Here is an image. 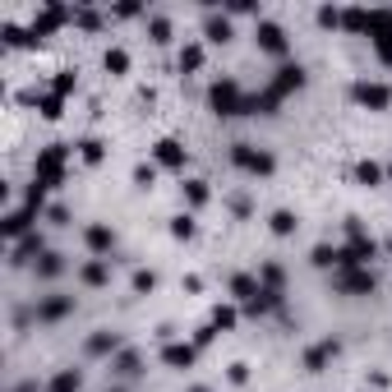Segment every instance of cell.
I'll return each mask as SVG.
<instances>
[{
    "instance_id": "cell-30",
    "label": "cell",
    "mask_w": 392,
    "mask_h": 392,
    "mask_svg": "<svg viewBox=\"0 0 392 392\" xmlns=\"http://www.w3.org/2000/svg\"><path fill=\"white\" fill-rule=\"evenodd\" d=\"M171 235H180V240H190V235H194V222H190V217H176V222H171Z\"/></svg>"
},
{
    "instance_id": "cell-25",
    "label": "cell",
    "mask_w": 392,
    "mask_h": 392,
    "mask_svg": "<svg viewBox=\"0 0 392 392\" xmlns=\"http://www.w3.org/2000/svg\"><path fill=\"white\" fill-rule=\"evenodd\" d=\"M185 199H190L194 208H199V203H208V185H203V180H185Z\"/></svg>"
},
{
    "instance_id": "cell-22",
    "label": "cell",
    "mask_w": 392,
    "mask_h": 392,
    "mask_svg": "<svg viewBox=\"0 0 392 392\" xmlns=\"http://www.w3.org/2000/svg\"><path fill=\"white\" fill-rule=\"evenodd\" d=\"M102 65L111 69V74H125V69H130V56H125L120 46H111V51H106V56H102Z\"/></svg>"
},
{
    "instance_id": "cell-4",
    "label": "cell",
    "mask_w": 392,
    "mask_h": 392,
    "mask_svg": "<svg viewBox=\"0 0 392 392\" xmlns=\"http://www.w3.org/2000/svg\"><path fill=\"white\" fill-rule=\"evenodd\" d=\"M351 97H356L360 106H370V111H383V106L392 102V88H388V83H356Z\"/></svg>"
},
{
    "instance_id": "cell-34",
    "label": "cell",
    "mask_w": 392,
    "mask_h": 392,
    "mask_svg": "<svg viewBox=\"0 0 392 392\" xmlns=\"http://www.w3.org/2000/svg\"><path fill=\"white\" fill-rule=\"evenodd\" d=\"M190 392H208V388H190Z\"/></svg>"
},
{
    "instance_id": "cell-32",
    "label": "cell",
    "mask_w": 392,
    "mask_h": 392,
    "mask_svg": "<svg viewBox=\"0 0 392 392\" xmlns=\"http://www.w3.org/2000/svg\"><path fill=\"white\" fill-rule=\"evenodd\" d=\"M134 180H139V185H153V180H157V167H139Z\"/></svg>"
},
{
    "instance_id": "cell-5",
    "label": "cell",
    "mask_w": 392,
    "mask_h": 392,
    "mask_svg": "<svg viewBox=\"0 0 392 392\" xmlns=\"http://www.w3.org/2000/svg\"><path fill=\"white\" fill-rule=\"evenodd\" d=\"M337 286L351 291V295H370L374 291V272L370 268H342L337 272Z\"/></svg>"
},
{
    "instance_id": "cell-12",
    "label": "cell",
    "mask_w": 392,
    "mask_h": 392,
    "mask_svg": "<svg viewBox=\"0 0 392 392\" xmlns=\"http://www.w3.org/2000/svg\"><path fill=\"white\" fill-rule=\"evenodd\" d=\"M33 254H42V235H37V231H28V235H23V240H19V245L10 249V263H14V268H19V263H28V258H33Z\"/></svg>"
},
{
    "instance_id": "cell-13",
    "label": "cell",
    "mask_w": 392,
    "mask_h": 392,
    "mask_svg": "<svg viewBox=\"0 0 392 392\" xmlns=\"http://www.w3.org/2000/svg\"><path fill=\"white\" fill-rule=\"evenodd\" d=\"M83 351H88V356H115V351H120V337L115 332H92Z\"/></svg>"
},
{
    "instance_id": "cell-27",
    "label": "cell",
    "mask_w": 392,
    "mask_h": 392,
    "mask_svg": "<svg viewBox=\"0 0 392 392\" xmlns=\"http://www.w3.org/2000/svg\"><path fill=\"white\" fill-rule=\"evenodd\" d=\"M78 157H83V162H102V139H83V144H78Z\"/></svg>"
},
{
    "instance_id": "cell-26",
    "label": "cell",
    "mask_w": 392,
    "mask_h": 392,
    "mask_svg": "<svg viewBox=\"0 0 392 392\" xmlns=\"http://www.w3.org/2000/svg\"><path fill=\"white\" fill-rule=\"evenodd\" d=\"M203 65V46H185V51H180V69H199Z\"/></svg>"
},
{
    "instance_id": "cell-18",
    "label": "cell",
    "mask_w": 392,
    "mask_h": 392,
    "mask_svg": "<svg viewBox=\"0 0 392 392\" xmlns=\"http://www.w3.org/2000/svg\"><path fill=\"white\" fill-rule=\"evenodd\" d=\"M356 180L374 190V185H383V167H379V162H360V167H356Z\"/></svg>"
},
{
    "instance_id": "cell-28",
    "label": "cell",
    "mask_w": 392,
    "mask_h": 392,
    "mask_svg": "<svg viewBox=\"0 0 392 392\" xmlns=\"http://www.w3.org/2000/svg\"><path fill=\"white\" fill-rule=\"evenodd\" d=\"M213 328H235V309L231 304H217L213 309Z\"/></svg>"
},
{
    "instance_id": "cell-19",
    "label": "cell",
    "mask_w": 392,
    "mask_h": 392,
    "mask_svg": "<svg viewBox=\"0 0 392 392\" xmlns=\"http://www.w3.org/2000/svg\"><path fill=\"white\" fill-rule=\"evenodd\" d=\"M60 272H65V258L60 254H42L37 258V277H60Z\"/></svg>"
},
{
    "instance_id": "cell-23",
    "label": "cell",
    "mask_w": 392,
    "mask_h": 392,
    "mask_svg": "<svg viewBox=\"0 0 392 392\" xmlns=\"http://www.w3.org/2000/svg\"><path fill=\"white\" fill-rule=\"evenodd\" d=\"M148 33H153V42L167 46V42H171V23L162 19V14H153V19H148Z\"/></svg>"
},
{
    "instance_id": "cell-21",
    "label": "cell",
    "mask_w": 392,
    "mask_h": 392,
    "mask_svg": "<svg viewBox=\"0 0 392 392\" xmlns=\"http://www.w3.org/2000/svg\"><path fill=\"white\" fill-rule=\"evenodd\" d=\"M231 37V19H217V14H208V42H226Z\"/></svg>"
},
{
    "instance_id": "cell-17",
    "label": "cell",
    "mask_w": 392,
    "mask_h": 392,
    "mask_svg": "<svg viewBox=\"0 0 392 392\" xmlns=\"http://www.w3.org/2000/svg\"><path fill=\"white\" fill-rule=\"evenodd\" d=\"M88 245L97 249V254H111V249H115V235L106 231V226H88Z\"/></svg>"
},
{
    "instance_id": "cell-35",
    "label": "cell",
    "mask_w": 392,
    "mask_h": 392,
    "mask_svg": "<svg viewBox=\"0 0 392 392\" xmlns=\"http://www.w3.org/2000/svg\"><path fill=\"white\" fill-rule=\"evenodd\" d=\"M388 180H392V162H388Z\"/></svg>"
},
{
    "instance_id": "cell-15",
    "label": "cell",
    "mask_w": 392,
    "mask_h": 392,
    "mask_svg": "<svg viewBox=\"0 0 392 392\" xmlns=\"http://www.w3.org/2000/svg\"><path fill=\"white\" fill-rule=\"evenodd\" d=\"M78 277L88 281V286H106V281H111V268H106L102 258H92V263H83V268H78Z\"/></svg>"
},
{
    "instance_id": "cell-20",
    "label": "cell",
    "mask_w": 392,
    "mask_h": 392,
    "mask_svg": "<svg viewBox=\"0 0 392 392\" xmlns=\"http://www.w3.org/2000/svg\"><path fill=\"white\" fill-rule=\"evenodd\" d=\"M37 106H42L46 120H60V106H65V102H60V92H42V97H37Z\"/></svg>"
},
{
    "instance_id": "cell-8",
    "label": "cell",
    "mask_w": 392,
    "mask_h": 392,
    "mask_svg": "<svg viewBox=\"0 0 392 392\" xmlns=\"http://www.w3.org/2000/svg\"><path fill=\"white\" fill-rule=\"evenodd\" d=\"M153 157H157V167H171V171L185 167V148H180L176 139H162V144L153 148Z\"/></svg>"
},
{
    "instance_id": "cell-3",
    "label": "cell",
    "mask_w": 392,
    "mask_h": 392,
    "mask_svg": "<svg viewBox=\"0 0 392 392\" xmlns=\"http://www.w3.org/2000/svg\"><path fill=\"white\" fill-rule=\"evenodd\" d=\"M213 106L222 115H245L249 111V97L240 92V83L235 78H222V83H213Z\"/></svg>"
},
{
    "instance_id": "cell-31",
    "label": "cell",
    "mask_w": 392,
    "mask_h": 392,
    "mask_svg": "<svg viewBox=\"0 0 392 392\" xmlns=\"http://www.w3.org/2000/svg\"><path fill=\"white\" fill-rule=\"evenodd\" d=\"M153 286H157V277H153V272H134V291H139V295H144V291H153Z\"/></svg>"
},
{
    "instance_id": "cell-10",
    "label": "cell",
    "mask_w": 392,
    "mask_h": 392,
    "mask_svg": "<svg viewBox=\"0 0 392 392\" xmlns=\"http://www.w3.org/2000/svg\"><path fill=\"white\" fill-rule=\"evenodd\" d=\"M258 46L272 51V56H286V33H281L277 23H258Z\"/></svg>"
},
{
    "instance_id": "cell-14",
    "label": "cell",
    "mask_w": 392,
    "mask_h": 392,
    "mask_svg": "<svg viewBox=\"0 0 392 392\" xmlns=\"http://www.w3.org/2000/svg\"><path fill=\"white\" fill-rule=\"evenodd\" d=\"M111 370L120 374V379H134V374L144 370V356H139V351H120V356L111 360Z\"/></svg>"
},
{
    "instance_id": "cell-2",
    "label": "cell",
    "mask_w": 392,
    "mask_h": 392,
    "mask_svg": "<svg viewBox=\"0 0 392 392\" xmlns=\"http://www.w3.org/2000/svg\"><path fill=\"white\" fill-rule=\"evenodd\" d=\"M231 162L240 171H249V176H272V153H263V148H254V144H235L231 148Z\"/></svg>"
},
{
    "instance_id": "cell-1",
    "label": "cell",
    "mask_w": 392,
    "mask_h": 392,
    "mask_svg": "<svg viewBox=\"0 0 392 392\" xmlns=\"http://www.w3.org/2000/svg\"><path fill=\"white\" fill-rule=\"evenodd\" d=\"M65 167H69V148H65V144H51V148H42V153H37L33 180L51 190V185H60V180H65Z\"/></svg>"
},
{
    "instance_id": "cell-11",
    "label": "cell",
    "mask_w": 392,
    "mask_h": 392,
    "mask_svg": "<svg viewBox=\"0 0 392 392\" xmlns=\"http://www.w3.org/2000/svg\"><path fill=\"white\" fill-rule=\"evenodd\" d=\"M332 356H337V342L328 337V342H318V346H309V351H304V370H309V374H318Z\"/></svg>"
},
{
    "instance_id": "cell-6",
    "label": "cell",
    "mask_w": 392,
    "mask_h": 392,
    "mask_svg": "<svg viewBox=\"0 0 392 392\" xmlns=\"http://www.w3.org/2000/svg\"><path fill=\"white\" fill-rule=\"evenodd\" d=\"M69 309H74L69 295H46V300H37V323H60Z\"/></svg>"
},
{
    "instance_id": "cell-16",
    "label": "cell",
    "mask_w": 392,
    "mask_h": 392,
    "mask_svg": "<svg viewBox=\"0 0 392 392\" xmlns=\"http://www.w3.org/2000/svg\"><path fill=\"white\" fill-rule=\"evenodd\" d=\"M78 383H83V374H78V370H60L56 379L46 383V392H78Z\"/></svg>"
},
{
    "instance_id": "cell-36",
    "label": "cell",
    "mask_w": 392,
    "mask_h": 392,
    "mask_svg": "<svg viewBox=\"0 0 392 392\" xmlns=\"http://www.w3.org/2000/svg\"><path fill=\"white\" fill-rule=\"evenodd\" d=\"M111 392H125V388H111Z\"/></svg>"
},
{
    "instance_id": "cell-29",
    "label": "cell",
    "mask_w": 392,
    "mask_h": 392,
    "mask_svg": "<svg viewBox=\"0 0 392 392\" xmlns=\"http://www.w3.org/2000/svg\"><path fill=\"white\" fill-rule=\"evenodd\" d=\"M74 83H78V78L69 74V69H60V74H56V83H51V92H60V97H65V92L74 88Z\"/></svg>"
},
{
    "instance_id": "cell-9",
    "label": "cell",
    "mask_w": 392,
    "mask_h": 392,
    "mask_svg": "<svg viewBox=\"0 0 392 392\" xmlns=\"http://www.w3.org/2000/svg\"><path fill=\"white\" fill-rule=\"evenodd\" d=\"M194 356H199V346H190V342H171V346L162 351V360H167L171 370H190Z\"/></svg>"
},
{
    "instance_id": "cell-33",
    "label": "cell",
    "mask_w": 392,
    "mask_h": 392,
    "mask_svg": "<svg viewBox=\"0 0 392 392\" xmlns=\"http://www.w3.org/2000/svg\"><path fill=\"white\" fill-rule=\"evenodd\" d=\"M46 217H51V222H56V226H65V222H69V213H65V208H60V203H56V208H51V213H46Z\"/></svg>"
},
{
    "instance_id": "cell-7",
    "label": "cell",
    "mask_w": 392,
    "mask_h": 392,
    "mask_svg": "<svg viewBox=\"0 0 392 392\" xmlns=\"http://www.w3.org/2000/svg\"><path fill=\"white\" fill-rule=\"evenodd\" d=\"M300 83H304V69H300V65H286V69H277V78H272V88H268V92L281 102L291 88H300Z\"/></svg>"
},
{
    "instance_id": "cell-24",
    "label": "cell",
    "mask_w": 392,
    "mask_h": 392,
    "mask_svg": "<svg viewBox=\"0 0 392 392\" xmlns=\"http://www.w3.org/2000/svg\"><path fill=\"white\" fill-rule=\"evenodd\" d=\"M268 226H272V235H291V231H295V217H291V213H272Z\"/></svg>"
}]
</instances>
